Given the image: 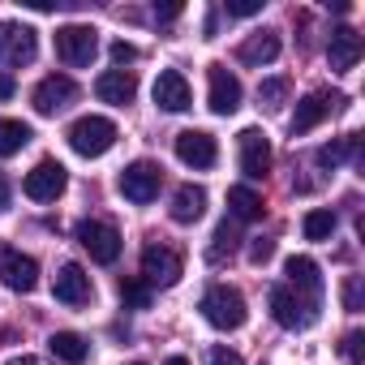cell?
<instances>
[{
  "instance_id": "cell-38",
  "label": "cell",
  "mask_w": 365,
  "mask_h": 365,
  "mask_svg": "<svg viewBox=\"0 0 365 365\" xmlns=\"http://www.w3.org/2000/svg\"><path fill=\"white\" fill-rule=\"evenodd\" d=\"M155 18L159 22H172V18H180V5H163V9H155Z\"/></svg>"
},
{
  "instance_id": "cell-6",
  "label": "cell",
  "mask_w": 365,
  "mask_h": 365,
  "mask_svg": "<svg viewBox=\"0 0 365 365\" xmlns=\"http://www.w3.org/2000/svg\"><path fill=\"white\" fill-rule=\"evenodd\" d=\"M159 185H163V172H159L155 163H146V159H138V163H129V168L120 172V194H125L129 202H138V207L155 202V198H159Z\"/></svg>"
},
{
  "instance_id": "cell-3",
  "label": "cell",
  "mask_w": 365,
  "mask_h": 365,
  "mask_svg": "<svg viewBox=\"0 0 365 365\" xmlns=\"http://www.w3.org/2000/svg\"><path fill=\"white\" fill-rule=\"evenodd\" d=\"M95 52H99V31H95V26L69 22V26H61V31H56V56H61L69 69L91 65V61H95Z\"/></svg>"
},
{
  "instance_id": "cell-42",
  "label": "cell",
  "mask_w": 365,
  "mask_h": 365,
  "mask_svg": "<svg viewBox=\"0 0 365 365\" xmlns=\"http://www.w3.org/2000/svg\"><path fill=\"white\" fill-rule=\"evenodd\" d=\"M138 365H142V361H138Z\"/></svg>"
},
{
  "instance_id": "cell-24",
  "label": "cell",
  "mask_w": 365,
  "mask_h": 365,
  "mask_svg": "<svg viewBox=\"0 0 365 365\" xmlns=\"http://www.w3.org/2000/svg\"><path fill=\"white\" fill-rule=\"evenodd\" d=\"M228 207H232V220H245V224L262 220V198L250 185H232L228 190Z\"/></svg>"
},
{
  "instance_id": "cell-25",
  "label": "cell",
  "mask_w": 365,
  "mask_h": 365,
  "mask_svg": "<svg viewBox=\"0 0 365 365\" xmlns=\"http://www.w3.org/2000/svg\"><path fill=\"white\" fill-rule=\"evenodd\" d=\"M26 142H31V125H22V120H0V159L18 155Z\"/></svg>"
},
{
  "instance_id": "cell-37",
  "label": "cell",
  "mask_w": 365,
  "mask_h": 365,
  "mask_svg": "<svg viewBox=\"0 0 365 365\" xmlns=\"http://www.w3.org/2000/svg\"><path fill=\"white\" fill-rule=\"evenodd\" d=\"M14 91H18V82L9 73H0V99H14Z\"/></svg>"
},
{
  "instance_id": "cell-20",
  "label": "cell",
  "mask_w": 365,
  "mask_h": 365,
  "mask_svg": "<svg viewBox=\"0 0 365 365\" xmlns=\"http://www.w3.org/2000/svg\"><path fill=\"white\" fill-rule=\"evenodd\" d=\"M279 48H284V43H279V35H275V31H258V35H250V39L241 43V52H237V56H241V65L262 69V65H271V61L279 56Z\"/></svg>"
},
{
  "instance_id": "cell-5",
  "label": "cell",
  "mask_w": 365,
  "mask_h": 365,
  "mask_svg": "<svg viewBox=\"0 0 365 365\" xmlns=\"http://www.w3.org/2000/svg\"><path fill=\"white\" fill-rule=\"evenodd\" d=\"M78 241H82V250H86L95 262H103V267H112V262L120 258V232H116L112 224H103V220H82V224H78Z\"/></svg>"
},
{
  "instance_id": "cell-23",
  "label": "cell",
  "mask_w": 365,
  "mask_h": 365,
  "mask_svg": "<svg viewBox=\"0 0 365 365\" xmlns=\"http://www.w3.org/2000/svg\"><path fill=\"white\" fill-rule=\"evenodd\" d=\"M48 348H52V356L65 361V365H82V361L91 356V344H86L78 331H56V335L48 339Z\"/></svg>"
},
{
  "instance_id": "cell-36",
  "label": "cell",
  "mask_w": 365,
  "mask_h": 365,
  "mask_svg": "<svg viewBox=\"0 0 365 365\" xmlns=\"http://www.w3.org/2000/svg\"><path fill=\"white\" fill-rule=\"evenodd\" d=\"M207 365H245L232 348H211V356H207Z\"/></svg>"
},
{
  "instance_id": "cell-32",
  "label": "cell",
  "mask_w": 365,
  "mask_h": 365,
  "mask_svg": "<svg viewBox=\"0 0 365 365\" xmlns=\"http://www.w3.org/2000/svg\"><path fill=\"white\" fill-rule=\"evenodd\" d=\"M133 61H138V48H133V43H125V39H116V43H112V65H120V69H125V65H133Z\"/></svg>"
},
{
  "instance_id": "cell-31",
  "label": "cell",
  "mask_w": 365,
  "mask_h": 365,
  "mask_svg": "<svg viewBox=\"0 0 365 365\" xmlns=\"http://www.w3.org/2000/svg\"><path fill=\"white\" fill-rule=\"evenodd\" d=\"M262 14V0H228V18H254Z\"/></svg>"
},
{
  "instance_id": "cell-8",
  "label": "cell",
  "mask_w": 365,
  "mask_h": 365,
  "mask_svg": "<svg viewBox=\"0 0 365 365\" xmlns=\"http://www.w3.org/2000/svg\"><path fill=\"white\" fill-rule=\"evenodd\" d=\"M271 318L284 327V331H305L314 322V301H301L292 288H271Z\"/></svg>"
},
{
  "instance_id": "cell-22",
  "label": "cell",
  "mask_w": 365,
  "mask_h": 365,
  "mask_svg": "<svg viewBox=\"0 0 365 365\" xmlns=\"http://www.w3.org/2000/svg\"><path fill=\"white\" fill-rule=\"evenodd\" d=\"M284 271H288L292 288H305V292H309V301H318V292H322V275H318V262H314V258L292 254V258L284 262Z\"/></svg>"
},
{
  "instance_id": "cell-1",
  "label": "cell",
  "mask_w": 365,
  "mask_h": 365,
  "mask_svg": "<svg viewBox=\"0 0 365 365\" xmlns=\"http://www.w3.org/2000/svg\"><path fill=\"white\" fill-rule=\"evenodd\" d=\"M69 146L82 155V159H99V155H108L112 150V142H116V125L108 120V116H78L73 125H69Z\"/></svg>"
},
{
  "instance_id": "cell-39",
  "label": "cell",
  "mask_w": 365,
  "mask_h": 365,
  "mask_svg": "<svg viewBox=\"0 0 365 365\" xmlns=\"http://www.w3.org/2000/svg\"><path fill=\"white\" fill-rule=\"evenodd\" d=\"M0 211H9V180L0 176Z\"/></svg>"
},
{
  "instance_id": "cell-12",
  "label": "cell",
  "mask_w": 365,
  "mask_h": 365,
  "mask_svg": "<svg viewBox=\"0 0 365 365\" xmlns=\"http://www.w3.org/2000/svg\"><path fill=\"white\" fill-rule=\"evenodd\" d=\"M176 159L185 163V168H215L220 146H215L211 133H202V129H185V133H176Z\"/></svg>"
},
{
  "instance_id": "cell-7",
  "label": "cell",
  "mask_w": 365,
  "mask_h": 365,
  "mask_svg": "<svg viewBox=\"0 0 365 365\" xmlns=\"http://www.w3.org/2000/svg\"><path fill=\"white\" fill-rule=\"evenodd\" d=\"M39 52V35L22 22H0V65H31Z\"/></svg>"
},
{
  "instance_id": "cell-11",
  "label": "cell",
  "mask_w": 365,
  "mask_h": 365,
  "mask_svg": "<svg viewBox=\"0 0 365 365\" xmlns=\"http://www.w3.org/2000/svg\"><path fill=\"white\" fill-rule=\"evenodd\" d=\"M52 297H56L61 305H91L95 284H91V275H86L78 262H65V267L56 271V279H52Z\"/></svg>"
},
{
  "instance_id": "cell-15",
  "label": "cell",
  "mask_w": 365,
  "mask_h": 365,
  "mask_svg": "<svg viewBox=\"0 0 365 365\" xmlns=\"http://www.w3.org/2000/svg\"><path fill=\"white\" fill-rule=\"evenodd\" d=\"M142 279L150 288H172L180 279V258L163 245H146L142 250Z\"/></svg>"
},
{
  "instance_id": "cell-21",
  "label": "cell",
  "mask_w": 365,
  "mask_h": 365,
  "mask_svg": "<svg viewBox=\"0 0 365 365\" xmlns=\"http://www.w3.org/2000/svg\"><path fill=\"white\" fill-rule=\"evenodd\" d=\"M207 211V190L202 185H180L172 198V220L176 224H198Z\"/></svg>"
},
{
  "instance_id": "cell-33",
  "label": "cell",
  "mask_w": 365,
  "mask_h": 365,
  "mask_svg": "<svg viewBox=\"0 0 365 365\" xmlns=\"http://www.w3.org/2000/svg\"><path fill=\"white\" fill-rule=\"evenodd\" d=\"M361 344H365L361 331H348V335H344V356H348V365H361Z\"/></svg>"
},
{
  "instance_id": "cell-9",
  "label": "cell",
  "mask_w": 365,
  "mask_h": 365,
  "mask_svg": "<svg viewBox=\"0 0 365 365\" xmlns=\"http://www.w3.org/2000/svg\"><path fill=\"white\" fill-rule=\"evenodd\" d=\"M35 112L39 116H56V112H65L73 99H78V82L73 78H65V73H52V78H43L39 86H35Z\"/></svg>"
},
{
  "instance_id": "cell-13",
  "label": "cell",
  "mask_w": 365,
  "mask_h": 365,
  "mask_svg": "<svg viewBox=\"0 0 365 365\" xmlns=\"http://www.w3.org/2000/svg\"><path fill=\"white\" fill-rule=\"evenodd\" d=\"M0 279L14 292H35L39 284V262L31 254H18V250H0Z\"/></svg>"
},
{
  "instance_id": "cell-17",
  "label": "cell",
  "mask_w": 365,
  "mask_h": 365,
  "mask_svg": "<svg viewBox=\"0 0 365 365\" xmlns=\"http://www.w3.org/2000/svg\"><path fill=\"white\" fill-rule=\"evenodd\" d=\"M241 172L250 180H262L271 172V142L262 129H245L241 133Z\"/></svg>"
},
{
  "instance_id": "cell-10",
  "label": "cell",
  "mask_w": 365,
  "mask_h": 365,
  "mask_svg": "<svg viewBox=\"0 0 365 365\" xmlns=\"http://www.w3.org/2000/svg\"><path fill=\"white\" fill-rule=\"evenodd\" d=\"M339 103H348V99L335 95V91H314V95H305V99L297 103V112H292V138H297V133H309L314 125H322Z\"/></svg>"
},
{
  "instance_id": "cell-4",
  "label": "cell",
  "mask_w": 365,
  "mask_h": 365,
  "mask_svg": "<svg viewBox=\"0 0 365 365\" xmlns=\"http://www.w3.org/2000/svg\"><path fill=\"white\" fill-rule=\"evenodd\" d=\"M65 185H69V172H65L56 159H39V163L26 172V180H22L26 198H35V202H56V198L65 194Z\"/></svg>"
},
{
  "instance_id": "cell-29",
  "label": "cell",
  "mask_w": 365,
  "mask_h": 365,
  "mask_svg": "<svg viewBox=\"0 0 365 365\" xmlns=\"http://www.w3.org/2000/svg\"><path fill=\"white\" fill-rule=\"evenodd\" d=\"M232 245H237V224H228V220H224V224L215 228V245H211V262H220L224 254H232Z\"/></svg>"
},
{
  "instance_id": "cell-16",
  "label": "cell",
  "mask_w": 365,
  "mask_h": 365,
  "mask_svg": "<svg viewBox=\"0 0 365 365\" xmlns=\"http://www.w3.org/2000/svg\"><path fill=\"white\" fill-rule=\"evenodd\" d=\"M361 52H365V43H361V35H356L352 26H335V31H331V43H327V65H331L335 73L356 69Z\"/></svg>"
},
{
  "instance_id": "cell-18",
  "label": "cell",
  "mask_w": 365,
  "mask_h": 365,
  "mask_svg": "<svg viewBox=\"0 0 365 365\" xmlns=\"http://www.w3.org/2000/svg\"><path fill=\"white\" fill-rule=\"evenodd\" d=\"M190 82H185V73H176V69H163L159 78H155V103L163 108V112H185L190 108Z\"/></svg>"
},
{
  "instance_id": "cell-26",
  "label": "cell",
  "mask_w": 365,
  "mask_h": 365,
  "mask_svg": "<svg viewBox=\"0 0 365 365\" xmlns=\"http://www.w3.org/2000/svg\"><path fill=\"white\" fill-rule=\"evenodd\" d=\"M301 232H305V241H331V232H335V215H331V211H309L305 224H301Z\"/></svg>"
},
{
  "instance_id": "cell-34",
  "label": "cell",
  "mask_w": 365,
  "mask_h": 365,
  "mask_svg": "<svg viewBox=\"0 0 365 365\" xmlns=\"http://www.w3.org/2000/svg\"><path fill=\"white\" fill-rule=\"evenodd\" d=\"M271 254H275V241H267V237H258V241L250 245V262H258V267H262Z\"/></svg>"
},
{
  "instance_id": "cell-35",
  "label": "cell",
  "mask_w": 365,
  "mask_h": 365,
  "mask_svg": "<svg viewBox=\"0 0 365 365\" xmlns=\"http://www.w3.org/2000/svg\"><path fill=\"white\" fill-rule=\"evenodd\" d=\"M344 309H352V314L361 309V279H356V275L344 284Z\"/></svg>"
},
{
  "instance_id": "cell-30",
  "label": "cell",
  "mask_w": 365,
  "mask_h": 365,
  "mask_svg": "<svg viewBox=\"0 0 365 365\" xmlns=\"http://www.w3.org/2000/svg\"><path fill=\"white\" fill-rule=\"evenodd\" d=\"M284 95H288V78H267V82L258 86V103H267V108H275Z\"/></svg>"
},
{
  "instance_id": "cell-41",
  "label": "cell",
  "mask_w": 365,
  "mask_h": 365,
  "mask_svg": "<svg viewBox=\"0 0 365 365\" xmlns=\"http://www.w3.org/2000/svg\"><path fill=\"white\" fill-rule=\"evenodd\" d=\"M168 365H190V361L185 356H168Z\"/></svg>"
},
{
  "instance_id": "cell-28",
  "label": "cell",
  "mask_w": 365,
  "mask_h": 365,
  "mask_svg": "<svg viewBox=\"0 0 365 365\" xmlns=\"http://www.w3.org/2000/svg\"><path fill=\"white\" fill-rule=\"evenodd\" d=\"M348 150H352V138H335V142H327L322 150H318V168H339L344 159H348Z\"/></svg>"
},
{
  "instance_id": "cell-14",
  "label": "cell",
  "mask_w": 365,
  "mask_h": 365,
  "mask_svg": "<svg viewBox=\"0 0 365 365\" xmlns=\"http://www.w3.org/2000/svg\"><path fill=\"white\" fill-rule=\"evenodd\" d=\"M207 82H211V112L215 116H232L241 108V82H237V73L228 65H211Z\"/></svg>"
},
{
  "instance_id": "cell-19",
  "label": "cell",
  "mask_w": 365,
  "mask_h": 365,
  "mask_svg": "<svg viewBox=\"0 0 365 365\" xmlns=\"http://www.w3.org/2000/svg\"><path fill=\"white\" fill-rule=\"evenodd\" d=\"M95 95H99L103 103H112V108H125V103H133V95H138V78H133L129 69H108V73L95 82Z\"/></svg>"
},
{
  "instance_id": "cell-2",
  "label": "cell",
  "mask_w": 365,
  "mask_h": 365,
  "mask_svg": "<svg viewBox=\"0 0 365 365\" xmlns=\"http://www.w3.org/2000/svg\"><path fill=\"white\" fill-rule=\"evenodd\" d=\"M202 318L215 331H237V327H245V297L228 284H215L202 292Z\"/></svg>"
},
{
  "instance_id": "cell-27",
  "label": "cell",
  "mask_w": 365,
  "mask_h": 365,
  "mask_svg": "<svg viewBox=\"0 0 365 365\" xmlns=\"http://www.w3.org/2000/svg\"><path fill=\"white\" fill-rule=\"evenodd\" d=\"M120 301L129 309H146L150 305V284L146 279H120Z\"/></svg>"
},
{
  "instance_id": "cell-40",
  "label": "cell",
  "mask_w": 365,
  "mask_h": 365,
  "mask_svg": "<svg viewBox=\"0 0 365 365\" xmlns=\"http://www.w3.org/2000/svg\"><path fill=\"white\" fill-rule=\"evenodd\" d=\"M9 365H43V361H35V356H18V361H9Z\"/></svg>"
}]
</instances>
